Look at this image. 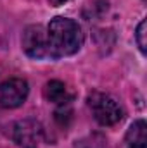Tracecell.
Here are the masks:
<instances>
[{
  "mask_svg": "<svg viewBox=\"0 0 147 148\" xmlns=\"http://www.w3.org/2000/svg\"><path fill=\"white\" fill-rule=\"evenodd\" d=\"M14 141L23 148H37L42 140V126L35 119H23L14 124Z\"/></svg>",
  "mask_w": 147,
  "mask_h": 148,
  "instance_id": "cell-5",
  "label": "cell"
},
{
  "mask_svg": "<svg viewBox=\"0 0 147 148\" xmlns=\"http://www.w3.org/2000/svg\"><path fill=\"white\" fill-rule=\"evenodd\" d=\"M106 10H107V2H104V0H97L94 5L90 3V14H85V16H87L88 21H92V19L101 17Z\"/></svg>",
  "mask_w": 147,
  "mask_h": 148,
  "instance_id": "cell-11",
  "label": "cell"
},
{
  "mask_svg": "<svg viewBox=\"0 0 147 148\" xmlns=\"http://www.w3.org/2000/svg\"><path fill=\"white\" fill-rule=\"evenodd\" d=\"M28 83L21 77H12L0 86V105L3 109H16L24 103L28 97Z\"/></svg>",
  "mask_w": 147,
  "mask_h": 148,
  "instance_id": "cell-4",
  "label": "cell"
},
{
  "mask_svg": "<svg viewBox=\"0 0 147 148\" xmlns=\"http://www.w3.org/2000/svg\"><path fill=\"white\" fill-rule=\"evenodd\" d=\"M23 50L31 59H45L49 57L47 48V29L42 24H31L23 33Z\"/></svg>",
  "mask_w": 147,
  "mask_h": 148,
  "instance_id": "cell-3",
  "label": "cell"
},
{
  "mask_svg": "<svg viewBox=\"0 0 147 148\" xmlns=\"http://www.w3.org/2000/svg\"><path fill=\"white\" fill-rule=\"evenodd\" d=\"M54 117H55V121H57V124H59V126L66 127V126L71 122V119H73V110H71V105H69V103L59 105V107L55 109V112H54Z\"/></svg>",
  "mask_w": 147,
  "mask_h": 148,
  "instance_id": "cell-8",
  "label": "cell"
},
{
  "mask_svg": "<svg viewBox=\"0 0 147 148\" xmlns=\"http://www.w3.org/2000/svg\"><path fill=\"white\" fill-rule=\"evenodd\" d=\"M78 148H107V145H106V138L102 134L95 133V134H90L88 138L81 140L78 143Z\"/></svg>",
  "mask_w": 147,
  "mask_h": 148,
  "instance_id": "cell-9",
  "label": "cell"
},
{
  "mask_svg": "<svg viewBox=\"0 0 147 148\" xmlns=\"http://www.w3.org/2000/svg\"><path fill=\"white\" fill-rule=\"evenodd\" d=\"M83 45V33L80 24L69 17H54L47 26L49 57L59 59L76 53Z\"/></svg>",
  "mask_w": 147,
  "mask_h": 148,
  "instance_id": "cell-1",
  "label": "cell"
},
{
  "mask_svg": "<svg viewBox=\"0 0 147 148\" xmlns=\"http://www.w3.org/2000/svg\"><path fill=\"white\" fill-rule=\"evenodd\" d=\"M49 2H50V5H54V7H59V5L66 3L68 0H49Z\"/></svg>",
  "mask_w": 147,
  "mask_h": 148,
  "instance_id": "cell-12",
  "label": "cell"
},
{
  "mask_svg": "<svg viewBox=\"0 0 147 148\" xmlns=\"http://www.w3.org/2000/svg\"><path fill=\"white\" fill-rule=\"evenodd\" d=\"M147 147V124L146 121H135L126 133V148H146Z\"/></svg>",
  "mask_w": 147,
  "mask_h": 148,
  "instance_id": "cell-7",
  "label": "cell"
},
{
  "mask_svg": "<svg viewBox=\"0 0 147 148\" xmlns=\"http://www.w3.org/2000/svg\"><path fill=\"white\" fill-rule=\"evenodd\" d=\"M45 98L52 103H57V105H64V103H69L73 95H69L68 91V86L62 83V81H57V79H52L45 84Z\"/></svg>",
  "mask_w": 147,
  "mask_h": 148,
  "instance_id": "cell-6",
  "label": "cell"
},
{
  "mask_svg": "<svg viewBox=\"0 0 147 148\" xmlns=\"http://www.w3.org/2000/svg\"><path fill=\"white\" fill-rule=\"evenodd\" d=\"M147 24H146V19L144 21H140V24L137 26V31H135V40H137V45H139V48H140V52L142 53H146L147 52V41H146V31Z\"/></svg>",
  "mask_w": 147,
  "mask_h": 148,
  "instance_id": "cell-10",
  "label": "cell"
},
{
  "mask_svg": "<svg viewBox=\"0 0 147 148\" xmlns=\"http://www.w3.org/2000/svg\"><path fill=\"white\" fill-rule=\"evenodd\" d=\"M88 105L94 112L95 119L102 126H114L123 119V109L119 103L106 93L94 91L88 95Z\"/></svg>",
  "mask_w": 147,
  "mask_h": 148,
  "instance_id": "cell-2",
  "label": "cell"
}]
</instances>
